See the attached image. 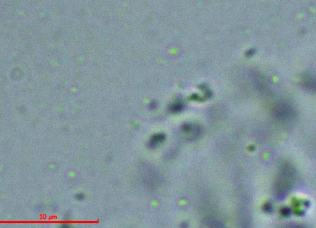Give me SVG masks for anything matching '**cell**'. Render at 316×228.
I'll return each instance as SVG.
<instances>
[{"label": "cell", "instance_id": "cell-5", "mask_svg": "<svg viewBox=\"0 0 316 228\" xmlns=\"http://www.w3.org/2000/svg\"><path fill=\"white\" fill-rule=\"evenodd\" d=\"M76 197L78 200H82L83 199V195L82 194H78L77 195Z\"/></svg>", "mask_w": 316, "mask_h": 228}, {"label": "cell", "instance_id": "cell-4", "mask_svg": "<svg viewBox=\"0 0 316 228\" xmlns=\"http://www.w3.org/2000/svg\"><path fill=\"white\" fill-rule=\"evenodd\" d=\"M205 223L209 225V226L211 227H222L223 225L221 223L220 221H218L217 220H215L214 219H209L208 218L207 220L205 221Z\"/></svg>", "mask_w": 316, "mask_h": 228}, {"label": "cell", "instance_id": "cell-3", "mask_svg": "<svg viewBox=\"0 0 316 228\" xmlns=\"http://www.w3.org/2000/svg\"><path fill=\"white\" fill-rule=\"evenodd\" d=\"M164 138H165L164 135L161 134L155 135L151 138V139L149 141V145L150 146V147L153 148L156 147L157 145H158V143H161L162 141L164 140Z\"/></svg>", "mask_w": 316, "mask_h": 228}, {"label": "cell", "instance_id": "cell-1", "mask_svg": "<svg viewBox=\"0 0 316 228\" xmlns=\"http://www.w3.org/2000/svg\"><path fill=\"white\" fill-rule=\"evenodd\" d=\"M293 171L291 168L287 167L281 174V176L278 182V189L279 193L283 195L287 192L293 182Z\"/></svg>", "mask_w": 316, "mask_h": 228}, {"label": "cell", "instance_id": "cell-2", "mask_svg": "<svg viewBox=\"0 0 316 228\" xmlns=\"http://www.w3.org/2000/svg\"><path fill=\"white\" fill-rule=\"evenodd\" d=\"M277 115L280 118L283 119H289L292 116V111L290 109H288L286 106L280 107L278 109L276 110Z\"/></svg>", "mask_w": 316, "mask_h": 228}]
</instances>
